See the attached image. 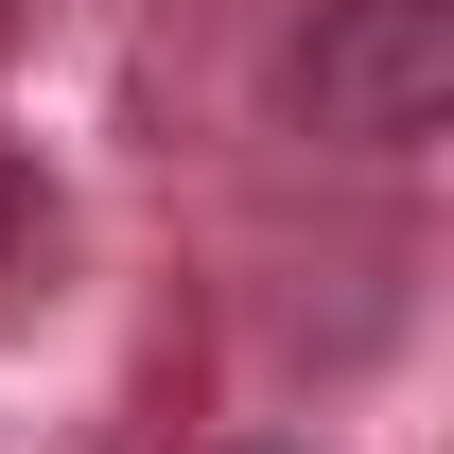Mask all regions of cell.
Returning <instances> with one entry per match:
<instances>
[{
  "label": "cell",
  "mask_w": 454,
  "mask_h": 454,
  "mask_svg": "<svg viewBox=\"0 0 454 454\" xmlns=\"http://www.w3.org/2000/svg\"><path fill=\"white\" fill-rule=\"evenodd\" d=\"M297 122L333 158H419L454 122V0H333L297 35Z\"/></svg>",
  "instance_id": "6da1fadb"
},
{
  "label": "cell",
  "mask_w": 454,
  "mask_h": 454,
  "mask_svg": "<svg viewBox=\"0 0 454 454\" xmlns=\"http://www.w3.org/2000/svg\"><path fill=\"white\" fill-rule=\"evenodd\" d=\"M53 245V192H35V158H0V262H35Z\"/></svg>",
  "instance_id": "7a4b0ae2"
}]
</instances>
